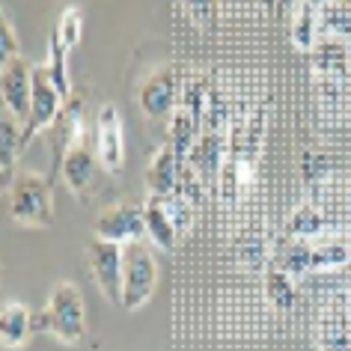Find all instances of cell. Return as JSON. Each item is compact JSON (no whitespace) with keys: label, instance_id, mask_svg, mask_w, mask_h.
<instances>
[{"label":"cell","instance_id":"obj_27","mask_svg":"<svg viewBox=\"0 0 351 351\" xmlns=\"http://www.w3.org/2000/svg\"><path fill=\"white\" fill-rule=\"evenodd\" d=\"M295 3H301V0H283V6H289V12L295 10Z\"/></svg>","mask_w":351,"mask_h":351},{"label":"cell","instance_id":"obj_4","mask_svg":"<svg viewBox=\"0 0 351 351\" xmlns=\"http://www.w3.org/2000/svg\"><path fill=\"white\" fill-rule=\"evenodd\" d=\"M66 108V99L51 81V72L45 63L33 66V104H30V119L24 125V146H30L39 134H45L57 125L60 113Z\"/></svg>","mask_w":351,"mask_h":351},{"label":"cell","instance_id":"obj_7","mask_svg":"<svg viewBox=\"0 0 351 351\" xmlns=\"http://www.w3.org/2000/svg\"><path fill=\"white\" fill-rule=\"evenodd\" d=\"M179 90H176V66L173 63H161L149 72L137 86V104L146 117L152 119H164L176 113L179 108Z\"/></svg>","mask_w":351,"mask_h":351},{"label":"cell","instance_id":"obj_6","mask_svg":"<svg viewBox=\"0 0 351 351\" xmlns=\"http://www.w3.org/2000/svg\"><path fill=\"white\" fill-rule=\"evenodd\" d=\"M93 235L113 244H134L146 239V208L134 203H117L95 217Z\"/></svg>","mask_w":351,"mask_h":351},{"label":"cell","instance_id":"obj_10","mask_svg":"<svg viewBox=\"0 0 351 351\" xmlns=\"http://www.w3.org/2000/svg\"><path fill=\"white\" fill-rule=\"evenodd\" d=\"M95 161H99V155H95V149L90 146V140H86V131L66 146V152L60 155V161H57V170L63 176V185L72 191L81 203L86 199V191L93 185Z\"/></svg>","mask_w":351,"mask_h":351},{"label":"cell","instance_id":"obj_17","mask_svg":"<svg viewBox=\"0 0 351 351\" xmlns=\"http://www.w3.org/2000/svg\"><path fill=\"white\" fill-rule=\"evenodd\" d=\"M319 19L322 10L313 3V0H301L292 10V21H289V36H292V45L304 54H313L315 42H319Z\"/></svg>","mask_w":351,"mask_h":351},{"label":"cell","instance_id":"obj_16","mask_svg":"<svg viewBox=\"0 0 351 351\" xmlns=\"http://www.w3.org/2000/svg\"><path fill=\"white\" fill-rule=\"evenodd\" d=\"M313 72L315 77L324 81H342L348 69V45L346 39H333V36H322L313 48Z\"/></svg>","mask_w":351,"mask_h":351},{"label":"cell","instance_id":"obj_8","mask_svg":"<svg viewBox=\"0 0 351 351\" xmlns=\"http://www.w3.org/2000/svg\"><path fill=\"white\" fill-rule=\"evenodd\" d=\"M95 155L104 173H119L125 164V128L113 101H104L95 113Z\"/></svg>","mask_w":351,"mask_h":351},{"label":"cell","instance_id":"obj_20","mask_svg":"<svg viewBox=\"0 0 351 351\" xmlns=\"http://www.w3.org/2000/svg\"><path fill=\"white\" fill-rule=\"evenodd\" d=\"M66 57H69V48L60 42L54 33H51V42H48V72H51V81H54V86L60 90V95L69 101L72 99V81H69V69H66Z\"/></svg>","mask_w":351,"mask_h":351},{"label":"cell","instance_id":"obj_23","mask_svg":"<svg viewBox=\"0 0 351 351\" xmlns=\"http://www.w3.org/2000/svg\"><path fill=\"white\" fill-rule=\"evenodd\" d=\"M21 57V45H19V33H15L10 12H0V66L10 63V60Z\"/></svg>","mask_w":351,"mask_h":351},{"label":"cell","instance_id":"obj_24","mask_svg":"<svg viewBox=\"0 0 351 351\" xmlns=\"http://www.w3.org/2000/svg\"><path fill=\"white\" fill-rule=\"evenodd\" d=\"M182 6H185V12L199 24V27H208V19H212L208 0H182Z\"/></svg>","mask_w":351,"mask_h":351},{"label":"cell","instance_id":"obj_21","mask_svg":"<svg viewBox=\"0 0 351 351\" xmlns=\"http://www.w3.org/2000/svg\"><path fill=\"white\" fill-rule=\"evenodd\" d=\"M81 33H84V19H81V10L77 6H66L63 12H60L57 19V27H54V36L63 42V45L72 51L77 48V42H81Z\"/></svg>","mask_w":351,"mask_h":351},{"label":"cell","instance_id":"obj_15","mask_svg":"<svg viewBox=\"0 0 351 351\" xmlns=\"http://www.w3.org/2000/svg\"><path fill=\"white\" fill-rule=\"evenodd\" d=\"M24 149V125L10 110L0 113V173H3V191H10L15 179V164Z\"/></svg>","mask_w":351,"mask_h":351},{"label":"cell","instance_id":"obj_11","mask_svg":"<svg viewBox=\"0 0 351 351\" xmlns=\"http://www.w3.org/2000/svg\"><path fill=\"white\" fill-rule=\"evenodd\" d=\"M351 298L330 295L319 313V351H351Z\"/></svg>","mask_w":351,"mask_h":351},{"label":"cell","instance_id":"obj_3","mask_svg":"<svg viewBox=\"0 0 351 351\" xmlns=\"http://www.w3.org/2000/svg\"><path fill=\"white\" fill-rule=\"evenodd\" d=\"M158 289V262L143 241L122 247V310L134 313Z\"/></svg>","mask_w":351,"mask_h":351},{"label":"cell","instance_id":"obj_19","mask_svg":"<svg viewBox=\"0 0 351 351\" xmlns=\"http://www.w3.org/2000/svg\"><path fill=\"white\" fill-rule=\"evenodd\" d=\"M265 301L274 306L277 313H292L298 304V283L292 274L277 268L274 262L265 268Z\"/></svg>","mask_w":351,"mask_h":351},{"label":"cell","instance_id":"obj_5","mask_svg":"<svg viewBox=\"0 0 351 351\" xmlns=\"http://www.w3.org/2000/svg\"><path fill=\"white\" fill-rule=\"evenodd\" d=\"M84 262L99 292L110 304H122V244L95 239L84 247Z\"/></svg>","mask_w":351,"mask_h":351},{"label":"cell","instance_id":"obj_9","mask_svg":"<svg viewBox=\"0 0 351 351\" xmlns=\"http://www.w3.org/2000/svg\"><path fill=\"white\" fill-rule=\"evenodd\" d=\"M0 95H3V110H10L21 125H27L33 104V66L21 57L0 66Z\"/></svg>","mask_w":351,"mask_h":351},{"label":"cell","instance_id":"obj_1","mask_svg":"<svg viewBox=\"0 0 351 351\" xmlns=\"http://www.w3.org/2000/svg\"><path fill=\"white\" fill-rule=\"evenodd\" d=\"M36 330L51 333L63 346H81L86 339V304L81 289L69 280L51 289L48 304L36 313Z\"/></svg>","mask_w":351,"mask_h":351},{"label":"cell","instance_id":"obj_14","mask_svg":"<svg viewBox=\"0 0 351 351\" xmlns=\"http://www.w3.org/2000/svg\"><path fill=\"white\" fill-rule=\"evenodd\" d=\"M146 241L152 244V250L161 253H173L179 244V230H176L173 217L167 215V208L161 203V197H146Z\"/></svg>","mask_w":351,"mask_h":351},{"label":"cell","instance_id":"obj_13","mask_svg":"<svg viewBox=\"0 0 351 351\" xmlns=\"http://www.w3.org/2000/svg\"><path fill=\"white\" fill-rule=\"evenodd\" d=\"M36 330V313L21 301H6L0 310V342L6 351H21Z\"/></svg>","mask_w":351,"mask_h":351},{"label":"cell","instance_id":"obj_12","mask_svg":"<svg viewBox=\"0 0 351 351\" xmlns=\"http://www.w3.org/2000/svg\"><path fill=\"white\" fill-rule=\"evenodd\" d=\"M179 173H182V164H179V158H176V149L170 146V140H167L164 146H158L152 152L149 167L143 173L149 197L176 194V191H179Z\"/></svg>","mask_w":351,"mask_h":351},{"label":"cell","instance_id":"obj_26","mask_svg":"<svg viewBox=\"0 0 351 351\" xmlns=\"http://www.w3.org/2000/svg\"><path fill=\"white\" fill-rule=\"evenodd\" d=\"M313 3L319 6V10H324V6H328V3H339V0H313Z\"/></svg>","mask_w":351,"mask_h":351},{"label":"cell","instance_id":"obj_18","mask_svg":"<svg viewBox=\"0 0 351 351\" xmlns=\"http://www.w3.org/2000/svg\"><path fill=\"white\" fill-rule=\"evenodd\" d=\"M328 232H330V223L324 221V215L310 203L298 206L295 212L289 215L286 230H283L286 241H315V239H324Z\"/></svg>","mask_w":351,"mask_h":351},{"label":"cell","instance_id":"obj_2","mask_svg":"<svg viewBox=\"0 0 351 351\" xmlns=\"http://www.w3.org/2000/svg\"><path fill=\"white\" fill-rule=\"evenodd\" d=\"M10 217L27 230H48L54 223V188L51 179L36 170H19L10 191Z\"/></svg>","mask_w":351,"mask_h":351},{"label":"cell","instance_id":"obj_25","mask_svg":"<svg viewBox=\"0 0 351 351\" xmlns=\"http://www.w3.org/2000/svg\"><path fill=\"white\" fill-rule=\"evenodd\" d=\"M265 6H268V10H271V12H274V10H277V6H283V0H265Z\"/></svg>","mask_w":351,"mask_h":351},{"label":"cell","instance_id":"obj_22","mask_svg":"<svg viewBox=\"0 0 351 351\" xmlns=\"http://www.w3.org/2000/svg\"><path fill=\"white\" fill-rule=\"evenodd\" d=\"M161 203H164V208H167V215L173 217L176 230H179V232H188V230H191V221H194V199L185 197L182 191H176V194L161 197Z\"/></svg>","mask_w":351,"mask_h":351}]
</instances>
